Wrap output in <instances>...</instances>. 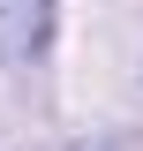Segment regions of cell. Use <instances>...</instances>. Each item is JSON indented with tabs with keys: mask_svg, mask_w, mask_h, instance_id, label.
I'll return each instance as SVG.
<instances>
[{
	"mask_svg": "<svg viewBox=\"0 0 143 151\" xmlns=\"http://www.w3.org/2000/svg\"><path fill=\"white\" fill-rule=\"evenodd\" d=\"M45 38V0H0V60H23Z\"/></svg>",
	"mask_w": 143,
	"mask_h": 151,
	"instance_id": "1",
	"label": "cell"
}]
</instances>
